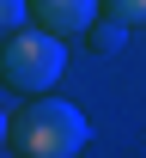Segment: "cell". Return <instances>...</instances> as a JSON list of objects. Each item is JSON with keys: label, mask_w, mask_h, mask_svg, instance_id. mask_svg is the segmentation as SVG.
<instances>
[{"label": "cell", "mask_w": 146, "mask_h": 158, "mask_svg": "<svg viewBox=\"0 0 146 158\" xmlns=\"http://www.w3.org/2000/svg\"><path fill=\"white\" fill-rule=\"evenodd\" d=\"M122 31H128V24H116V19H98L91 31H85V49H98V55H116V49H122Z\"/></svg>", "instance_id": "4"}, {"label": "cell", "mask_w": 146, "mask_h": 158, "mask_svg": "<svg viewBox=\"0 0 146 158\" xmlns=\"http://www.w3.org/2000/svg\"><path fill=\"white\" fill-rule=\"evenodd\" d=\"M98 12H104V0H31L37 31H55V37H85Z\"/></svg>", "instance_id": "3"}, {"label": "cell", "mask_w": 146, "mask_h": 158, "mask_svg": "<svg viewBox=\"0 0 146 158\" xmlns=\"http://www.w3.org/2000/svg\"><path fill=\"white\" fill-rule=\"evenodd\" d=\"M85 140H91V122L67 98H31L19 116L6 122L12 158H79Z\"/></svg>", "instance_id": "1"}, {"label": "cell", "mask_w": 146, "mask_h": 158, "mask_svg": "<svg viewBox=\"0 0 146 158\" xmlns=\"http://www.w3.org/2000/svg\"><path fill=\"white\" fill-rule=\"evenodd\" d=\"M0 24H6V37H12V31H31V0H0Z\"/></svg>", "instance_id": "5"}, {"label": "cell", "mask_w": 146, "mask_h": 158, "mask_svg": "<svg viewBox=\"0 0 146 158\" xmlns=\"http://www.w3.org/2000/svg\"><path fill=\"white\" fill-rule=\"evenodd\" d=\"M104 19H116V24H146V0H104Z\"/></svg>", "instance_id": "6"}, {"label": "cell", "mask_w": 146, "mask_h": 158, "mask_svg": "<svg viewBox=\"0 0 146 158\" xmlns=\"http://www.w3.org/2000/svg\"><path fill=\"white\" fill-rule=\"evenodd\" d=\"M67 73V37L55 31H12L0 43V79L6 91H24V98H49V85Z\"/></svg>", "instance_id": "2"}]
</instances>
